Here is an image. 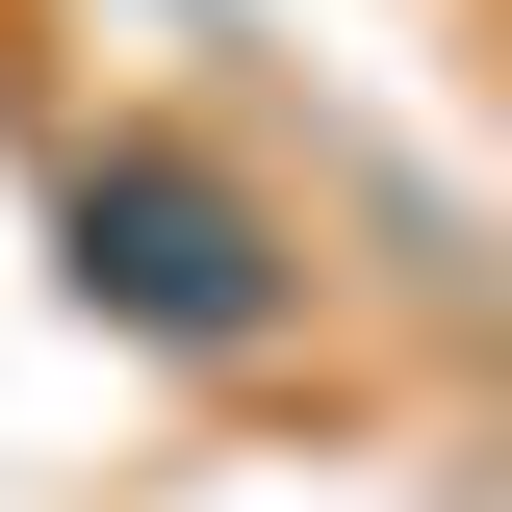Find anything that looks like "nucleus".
Listing matches in <instances>:
<instances>
[{"mask_svg":"<svg viewBox=\"0 0 512 512\" xmlns=\"http://www.w3.org/2000/svg\"><path fill=\"white\" fill-rule=\"evenodd\" d=\"M52 231H77V308H103V333H154V359H256V333L308 308V231H282L205 128H77Z\"/></svg>","mask_w":512,"mask_h":512,"instance_id":"1","label":"nucleus"}]
</instances>
